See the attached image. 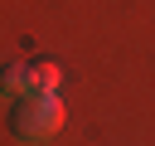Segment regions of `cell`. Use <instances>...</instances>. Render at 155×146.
Here are the masks:
<instances>
[{"label": "cell", "mask_w": 155, "mask_h": 146, "mask_svg": "<svg viewBox=\"0 0 155 146\" xmlns=\"http://www.w3.org/2000/svg\"><path fill=\"white\" fill-rule=\"evenodd\" d=\"M58 127H63L58 88H29L24 97H15V112H10L15 141H48V136H58Z\"/></svg>", "instance_id": "obj_1"}, {"label": "cell", "mask_w": 155, "mask_h": 146, "mask_svg": "<svg viewBox=\"0 0 155 146\" xmlns=\"http://www.w3.org/2000/svg\"><path fill=\"white\" fill-rule=\"evenodd\" d=\"M29 88H34V63L15 58V63L0 68V92H5V97H24Z\"/></svg>", "instance_id": "obj_2"}, {"label": "cell", "mask_w": 155, "mask_h": 146, "mask_svg": "<svg viewBox=\"0 0 155 146\" xmlns=\"http://www.w3.org/2000/svg\"><path fill=\"white\" fill-rule=\"evenodd\" d=\"M63 83V68L53 58H34V88H58Z\"/></svg>", "instance_id": "obj_3"}]
</instances>
